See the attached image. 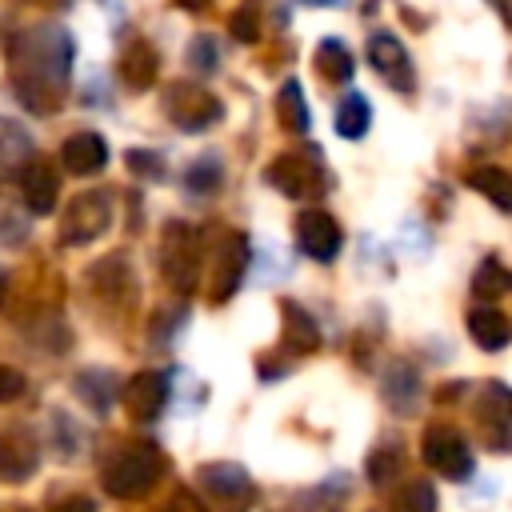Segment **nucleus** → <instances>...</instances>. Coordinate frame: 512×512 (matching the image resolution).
Returning a JSON list of instances; mask_svg holds the SVG:
<instances>
[{
    "label": "nucleus",
    "mask_w": 512,
    "mask_h": 512,
    "mask_svg": "<svg viewBox=\"0 0 512 512\" xmlns=\"http://www.w3.org/2000/svg\"><path fill=\"white\" fill-rule=\"evenodd\" d=\"M164 476V456L156 444H128L104 468V492L116 500H140Z\"/></svg>",
    "instance_id": "obj_1"
},
{
    "label": "nucleus",
    "mask_w": 512,
    "mask_h": 512,
    "mask_svg": "<svg viewBox=\"0 0 512 512\" xmlns=\"http://www.w3.org/2000/svg\"><path fill=\"white\" fill-rule=\"evenodd\" d=\"M160 272L184 296L196 288V276H200V236L188 224H180V220H172L164 228V236H160Z\"/></svg>",
    "instance_id": "obj_2"
},
{
    "label": "nucleus",
    "mask_w": 512,
    "mask_h": 512,
    "mask_svg": "<svg viewBox=\"0 0 512 512\" xmlns=\"http://www.w3.org/2000/svg\"><path fill=\"white\" fill-rule=\"evenodd\" d=\"M164 112H168V120H172L176 128H184V132H200V128H208V124H216V120L224 116L220 100H216L212 92L188 84V80L168 84V92H164Z\"/></svg>",
    "instance_id": "obj_3"
},
{
    "label": "nucleus",
    "mask_w": 512,
    "mask_h": 512,
    "mask_svg": "<svg viewBox=\"0 0 512 512\" xmlns=\"http://www.w3.org/2000/svg\"><path fill=\"white\" fill-rule=\"evenodd\" d=\"M108 224H112V200H108L104 192H80V196H72L68 208H64L60 240H64V244H88V240H96Z\"/></svg>",
    "instance_id": "obj_4"
},
{
    "label": "nucleus",
    "mask_w": 512,
    "mask_h": 512,
    "mask_svg": "<svg viewBox=\"0 0 512 512\" xmlns=\"http://www.w3.org/2000/svg\"><path fill=\"white\" fill-rule=\"evenodd\" d=\"M420 456H424V464H432L448 480H464L472 472V448H468V440L456 428H444V424H432L424 432Z\"/></svg>",
    "instance_id": "obj_5"
},
{
    "label": "nucleus",
    "mask_w": 512,
    "mask_h": 512,
    "mask_svg": "<svg viewBox=\"0 0 512 512\" xmlns=\"http://www.w3.org/2000/svg\"><path fill=\"white\" fill-rule=\"evenodd\" d=\"M368 60L376 64V72L384 76L388 88H396V92H416V64H412L408 48H404L392 32H372V40H368Z\"/></svg>",
    "instance_id": "obj_6"
},
{
    "label": "nucleus",
    "mask_w": 512,
    "mask_h": 512,
    "mask_svg": "<svg viewBox=\"0 0 512 512\" xmlns=\"http://www.w3.org/2000/svg\"><path fill=\"white\" fill-rule=\"evenodd\" d=\"M268 180L284 192V196H316L320 184H324V168H320V152H292V156H280L272 168H268Z\"/></svg>",
    "instance_id": "obj_7"
},
{
    "label": "nucleus",
    "mask_w": 512,
    "mask_h": 512,
    "mask_svg": "<svg viewBox=\"0 0 512 512\" xmlns=\"http://www.w3.org/2000/svg\"><path fill=\"white\" fill-rule=\"evenodd\" d=\"M296 244H300V252H304V256H312V260H324V264H328V260L340 252L344 236H340V224H336L328 212L308 208V212H300V216H296Z\"/></svg>",
    "instance_id": "obj_8"
},
{
    "label": "nucleus",
    "mask_w": 512,
    "mask_h": 512,
    "mask_svg": "<svg viewBox=\"0 0 512 512\" xmlns=\"http://www.w3.org/2000/svg\"><path fill=\"white\" fill-rule=\"evenodd\" d=\"M164 400H168V376L156 372V368H144V372H136V376L124 384V408H128V416L140 420V424L156 420V416L164 412Z\"/></svg>",
    "instance_id": "obj_9"
},
{
    "label": "nucleus",
    "mask_w": 512,
    "mask_h": 512,
    "mask_svg": "<svg viewBox=\"0 0 512 512\" xmlns=\"http://www.w3.org/2000/svg\"><path fill=\"white\" fill-rule=\"evenodd\" d=\"M40 464L36 440L28 428H4L0 432V480L8 484H24Z\"/></svg>",
    "instance_id": "obj_10"
},
{
    "label": "nucleus",
    "mask_w": 512,
    "mask_h": 512,
    "mask_svg": "<svg viewBox=\"0 0 512 512\" xmlns=\"http://www.w3.org/2000/svg\"><path fill=\"white\" fill-rule=\"evenodd\" d=\"M20 196H24V204H28L32 216H48L56 208V200H60V176H56V168L44 164V160H28L24 172H20Z\"/></svg>",
    "instance_id": "obj_11"
},
{
    "label": "nucleus",
    "mask_w": 512,
    "mask_h": 512,
    "mask_svg": "<svg viewBox=\"0 0 512 512\" xmlns=\"http://www.w3.org/2000/svg\"><path fill=\"white\" fill-rule=\"evenodd\" d=\"M60 164H64V172H72V176H92V172H100V168L108 164V144H104V136H96V132H76V136H68V140L60 144Z\"/></svg>",
    "instance_id": "obj_12"
},
{
    "label": "nucleus",
    "mask_w": 512,
    "mask_h": 512,
    "mask_svg": "<svg viewBox=\"0 0 512 512\" xmlns=\"http://www.w3.org/2000/svg\"><path fill=\"white\" fill-rule=\"evenodd\" d=\"M476 416H480V424H484V432H488V444H492L496 452H504V448H508V388H504L500 380L484 384Z\"/></svg>",
    "instance_id": "obj_13"
},
{
    "label": "nucleus",
    "mask_w": 512,
    "mask_h": 512,
    "mask_svg": "<svg viewBox=\"0 0 512 512\" xmlns=\"http://www.w3.org/2000/svg\"><path fill=\"white\" fill-rule=\"evenodd\" d=\"M384 400H388V408L400 412V416H408V412L416 408V400H420V376H416L412 364L396 360V364L384 368Z\"/></svg>",
    "instance_id": "obj_14"
},
{
    "label": "nucleus",
    "mask_w": 512,
    "mask_h": 512,
    "mask_svg": "<svg viewBox=\"0 0 512 512\" xmlns=\"http://www.w3.org/2000/svg\"><path fill=\"white\" fill-rule=\"evenodd\" d=\"M200 488L220 496V500H248L252 476L240 464H204L200 468Z\"/></svg>",
    "instance_id": "obj_15"
},
{
    "label": "nucleus",
    "mask_w": 512,
    "mask_h": 512,
    "mask_svg": "<svg viewBox=\"0 0 512 512\" xmlns=\"http://www.w3.org/2000/svg\"><path fill=\"white\" fill-rule=\"evenodd\" d=\"M244 264H248V240H244V236H228V248H220V260H216L212 300H228V296L236 292Z\"/></svg>",
    "instance_id": "obj_16"
},
{
    "label": "nucleus",
    "mask_w": 512,
    "mask_h": 512,
    "mask_svg": "<svg viewBox=\"0 0 512 512\" xmlns=\"http://www.w3.org/2000/svg\"><path fill=\"white\" fill-rule=\"evenodd\" d=\"M468 332H472V340H476L480 348H488V352H500V348L508 344V336H512L508 316H504L500 308H492V304H480V308L468 312Z\"/></svg>",
    "instance_id": "obj_17"
},
{
    "label": "nucleus",
    "mask_w": 512,
    "mask_h": 512,
    "mask_svg": "<svg viewBox=\"0 0 512 512\" xmlns=\"http://www.w3.org/2000/svg\"><path fill=\"white\" fill-rule=\"evenodd\" d=\"M156 48L148 40H132L120 56V76L128 88H152L156 84Z\"/></svg>",
    "instance_id": "obj_18"
},
{
    "label": "nucleus",
    "mask_w": 512,
    "mask_h": 512,
    "mask_svg": "<svg viewBox=\"0 0 512 512\" xmlns=\"http://www.w3.org/2000/svg\"><path fill=\"white\" fill-rule=\"evenodd\" d=\"M76 396L88 404V408H96L100 416L112 408V400H116V376L108 372V368H88V372H80L76 376Z\"/></svg>",
    "instance_id": "obj_19"
},
{
    "label": "nucleus",
    "mask_w": 512,
    "mask_h": 512,
    "mask_svg": "<svg viewBox=\"0 0 512 512\" xmlns=\"http://www.w3.org/2000/svg\"><path fill=\"white\" fill-rule=\"evenodd\" d=\"M316 72L328 84H348L352 72H356V60H352V52L340 40H320V48H316Z\"/></svg>",
    "instance_id": "obj_20"
},
{
    "label": "nucleus",
    "mask_w": 512,
    "mask_h": 512,
    "mask_svg": "<svg viewBox=\"0 0 512 512\" xmlns=\"http://www.w3.org/2000/svg\"><path fill=\"white\" fill-rule=\"evenodd\" d=\"M468 184H472L476 192H484L500 212L512 208V176H508L504 168H496V164H480V168L468 172Z\"/></svg>",
    "instance_id": "obj_21"
},
{
    "label": "nucleus",
    "mask_w": 512,
    "mask_h": 512,
    "mask_svg": "<svg viewBox=\"0 0 512 512\" xmlns=\"http://www.w3.org/2000/svg\"><path fill=\"white\" fill-rule=\"evenodd\" d=\"M284 340H288L296 352L320 348V328H316V320H312L300 304H284Z\"/></svg>",
    "instance_id": "obj_22"
},
{
    "label": "nucleus",
    "mask_w": 512,
    "mask_h": 512,
    "mask_svg": "<svg viewBox=\"0 0 512 512\" xmlns=\"http://www.w3.org/2000/svg\"><path fill=\"white\" fill-rule=\"evenodd\" d=\"M368 124H372V104H368L360 92L344 96V104L336 108V132H340L344 140H360V136L368 132Z\"/></svg>",
    "instance_id": "obj_23"
},
{
    "label": "nucleus",
    "mask_w": 512,
    "mask_h": 512,
    "mask_svg": "<svg viewBox=\"0 0 512 512\" xmlns=\"http://www.w3.org/2000/svg\"><path fill=\"white\" fill-rule=\"evenodd\" d=\"M276 112H280V124L288 132H308V104H304V92H300L296 80H284L280 100H276Z\"/></svg>",
    "instance_id": "obj_24"
},
{
    "label": "nucleus",
    "mask_w": 512,
    "mask_h": 512,
    "mask_svg": "<svg viewBox=\"0 0 512 512\" xmlns=\"http://www.w3.org/2000/svg\"><path fill=\"white\" fill-rule=\"evenodd\" d=\"M400 468H404V448H400V440H388V444H380V448L368 456V480H372L376 488L392 484Z\"/></svg>",
    "instance_id": "obj_25"
},
{
    "label": "nucleus",
    "mask_w": 512,
    "mask_h": 512,
    "mask_svg": "<svg viewBox=\"0 0 512 512\" xmlns=\"http://www.w3.org/2000/svg\"><path fill=\"white\" fill-rule=\"evenodd\" d=\"M472 288H476V296L496 300V296H504V292L512 288V276H508V268H504L496 256H488V260H480V268H476V276H472Z\"/></svg>",
    "instance_id": "obj_26"
},
{
    "label": "nucleus",
    "mask_w": 512,
    "mask_h": 512,
    "mask_svg": "<svg viewBox=\"0 0 512 512\" xmlns=\"http://www.w3.org/2000/svg\"><path fill=\"white\" fill-rule=\"evenodd\" d=\"M392 512H436V488L428 480H408L392 496Z\"/></svg>",
    "instance_id": "obj_27"
},
{
    "label": "nucleus",
    "mask_w": 512,
    "mask_h": 512,
    "mask_svg": "<svg viewBox=\"0 0 512 512\" xmlns=\"http://www.w3.org/2000/svg\"><path fill=\"white\" fill-rule=\"evenodd\" d=\"M224 180V168L216 164V156H204L188 168V188L192 192H216V184Z\"/></svg>",
    "instance_id": "obj_28"
},
{
    "label": "nucleus",
    "mask_w": 512,
    "mask_h": 512,
    "mask_svg": "<svg viewBox=\"0 0 512 512\" xmlns=\"http://www.w3.org/2000/svg\"><path fill=\"white\" fill-rule=\"evenodd\" d=\"M228 32H232L236 40H244V44H248V40H256V36H260V20H256V8L248 4V8L232 12V16H228Z\"/></svg>",
    "instance_id": "obj_29"
},
{
    "label": "nucleus",
    "mask_w": 512,
    "mask_h": 512,
    "mask_svg": "<svg viewBox=\"0 0 512 512\" xmlns=\"http://www.w3.org/2000/svg\"><path fill=\"white\" fill-rule=\"evenodd\" d=\"M24 388H28L24 372H20V368H8V364H0V404H12V400H20V396H24Z\"/></svg>",
    "instance_id": "obj_30"
},
{
    "label": "nucleus",
    "mask_w": 512,
    "mask_h": 512,
    "mask_svg": "<svg viewBox=\"0 0 512 512\" xmlns=\"http://www.w3.org/2000/svg\"><path fill=\"white\" fill-rule=\"evenodd\" d=\"M128 168H132L136 176H148V180H160V176H164V164H160V156H152V152H144V148L128 152Z\"/></svg>",
    "instance_id": "obj_31"
},
{
    "label": "nucleus",
    "mask_w": 512,
    "mask_h": 512,
    "mask_svg": "<svg viewBox=\"0 0 512 512\" xmlns=\"http://www.w3.org/2000/svg\"><path fill=\"white\" fill-rule=\"evenodd\" d=\"M164 512H208V508H204V504H200V500H196L188 488H180V492H176V496L164 504Z\"/></svg>",
    "instance_id": "obj_32"
},
{
    "label": "nucleus",
    "mask_w": 512,
    "mask_h": 512,
    "mask_svg": "<svg viewBox=\"0 0 512 512\" xmlns=\"http://www.w3.org/2000/svg\"><path fill=\"white\" fill-rule=\"evenodd\" d=\"M188 60H200V68H204V72H212V68H216V52H212V44H208V40H196V44L188 48Z\"/></svg>",
    "instance_id": "obj_33"
},
{
    "label": "nucleus",
    "mask_w": 512,
    "mask_h": 512,
    "mask_svg": "<svg viewBox=\"0 0 512 512\" xmlns=\"http://www.w3.org/2000/svg\"><path fill=\"white\" fill-rule=\"evenodd\" d=\"M176 4H180V8H192V12H200L208 0H176Z\"/></svg>",
    "instance_id": "obj_34"
},
{
    "label": "nucleus",
    "mask_w": 512,
    "mask_h": 512,
    "mask_svg": "<svg viewBox=\"0 0 512 512\" xmlns=\"http://www.w3.org/2000/svg\"><path fill=\"white\" fill-rule=\"evenodd\" d=\"M308 4H344V0H308Z\"/></svg>",
    "instance_id": "obj_35"
},
{
    "label": "nucleus",
    "mask_w": 512,
    "mask_h": 512,
    "mask_svg": "<svg viewBox=\"0 0 512 512\" xmlns=\"http://www.w3.org/2000/svg\"><path fill=\"white\" fill-rule=\"evenodd\" d=\"M16 512H32V508H16Z\"/></svg>",
    "instance_id": "obj_36"
}]
</instances>
